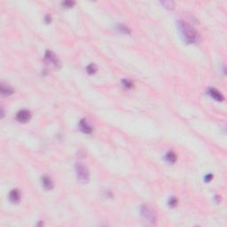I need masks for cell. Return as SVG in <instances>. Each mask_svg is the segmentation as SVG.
<instances>
[{"label":"cell","mask_w":227,"mask_h":227,"mask_svg":"<svg viewBox=\"0 0 227 227\" xmlns=\"http://www.w3.org/2000/svg\"><path fill=\"white\" fill-rule=\"evenodd\" d=\"M178 29L186 44H195L199 41L198 32L186 21L178 20Z\"/></svg>","instance_id":"6da1fadb"},{"label":"cell","mask_w":227,"mask_h":227,"mask_svg":"<svg viewBox=\"0 0 227 227\" xmlns=\"http://www.w3.org/2000/svg\"><path fill=\"white\" fill-rule=\"evenodd\" d=\"M140 215L148 225H155L157 223V215L153 208L147 204H143L140 207Z\"/></svg>","instance_id":"7a4b0ae2"},{"label":"cell","mask_w":227,"mask_h":227,"mask_svg":"<svg viewBox=\"0 0 227 227\" xmlns=\"http://www.w3.org/2000/svg\"><path fill=\"white\" fill-rule=\"evenodd\" d=\"M75 174L78 181L83 184H86L90 180V171L86 166H84L83 163H77L75 166Z\"/></svg>","instance_id":"3957f363"},{"label":"cell","mask_w":227,"mask_h":227,"mask_svg":"<svg viewBox=\"0 0 227 227\" xmlns=\"http://www.w3.org/2000/svg\"><path fill=\"white\" fill-rule=\"evenodd\" d=\"M45 59L48 64L53 65L55 68L60 67V62H59V59L52 51H46L45 54Z\"/></svg>","instance_id":"277c9868"},{"label":"cell","mask_w":227,"mask_h":227,"mask_svg":"<svg viewBox=\"0 0 227 227\" xmlns=\"http://www.w3.org/2000/svg\"><path fill=\"white\" fill-rule=\"evenodd\" d=\"M31 119V114L29 110L22 109L16 114V120L20 123H27Z\"/></svg>","instance_id":"5b68a950"},{"label":"cell","mask_w":227,"mask_h":227,"mask_svg":"<svg viewBox=\"0 0 227 227\" xmlns=\"http://www.w3.org/2000/svg\"><path fill=\"white\" fill-rule=\"evenodd\" d=\"M79 127H80V130H81L84 133L91 134L92 132V128H91V126L87 123V121H86L85 119H82V120L80 121Z\"/></svg>","instance_id":"8992f818"},{"label":"cell","mask_w":227,"mask_h":227,"mask_svg":"<svg viewBox=\"0 0 227 227\" xmlns=\"http://www.w3.org/2000/svg\"><path fill=\"white\" fill-rule=\"evenodd\" d=\"M208 93L211 98H213L217 101H223L224 100V97H223L222 94L220 93L217 89H215V88H209L208 91Z\"/></svg>","instance_id":"52a82bcc"},{"label":"cell","mask_w":227,"mask_h":227,"mask_svg":"<svg viewBox=\"0 0 227 227\" xmlns=\"http://www.w3.org/2000/svg\"><path fill=\"white\" fill-rule=\"evenodd\" d=\"M42 184H43V186L45 188V190H51L53 187V182L52 180V178L48 177V176H43L42 177Z\"/></svg>","instance_id":"ba28073f"},{"label":"cell","mask_w":227,"mask_h":227,"mask_svg":"<svg viewBox=\"0 0 227 227\" xmlns=\"http://www.w3.org/2000/svg\"><path fill=\"white\" fill-rule=\"evenodd\" d=\"M9 199L13 203H18L20 201V193L18 189H14L10 192Z\"/></svg>","instance_id":"9c48e42d"},{"label":"cell","mask_w":227,"mask_h":227,"mask_svg":"<svg viewBox=\"0 0 227 227\" xmlns=\"http://www.w3.org/2000/svg\"><path fill=\"white\" fill-rule=\"evenodd\" d=\"M0 91H1V94L4 96H9L11 94L14 93V89L7 84H1Z\"/></svg>","instance_id":"30bf717a"},{"label":"cell","mask_w":227,"mask_h":227,"mask_svg":"<svg viewBox=\"0 0 227 227\" xmlns=\"http://www.w3.org/2000/svg\"><path fill=\"white\" fill-rule=\"evenodd\" d=\"M165 158H166V161L169 163H174L176 161H177V155H176V153H174V152H169L167 153L166 154V156H165Z\"/></svg>","instance_id":"8fae6325"},{"label":"cell","mask_w":227,"mask_h":227,"mask_svg":"<svg viewBox=\"0 0 227 227\" xmlns=\"http://www.w3.org/2000/svg\"><path fill=\"white\" fill-rule=\"evenodd\" d=\"M117 30L121 32V33H124V34H130V28H128L127 26H125L124 24H119L117 26Z\"/></svg>","instance_id":"7c38bea8"},{"label":"cell","mask_w":227,"mask_h":227,"mask_svg":"<svg viewBox=\"0 0 227 227\" xmlns=\"http://www.w3.org/2000/svg\"><path fill=\"white\" fill-rule=\"evenodd\" d=\"M86 70H87V72H88V74L90 75H92V74H95L96 73V71H97V66L93 63H91V64H90L87 68H86Z\"/></svg>","instance_id":"4fadbf2b"},{"label":"cell","mask_w":227,"mask_h":227,"mask_svg":"<svg viewBox=\"0 0 227 227\" xmlns=\"http://www.w3.org/2000/svg\"><path fill=\"white\" fill-rule=\"evenodd\" d=\"M162 4L164 7H166L168 9H173L174 6H175V4L172 1H163V2H162Z\"/></svg>","instance_id":"5bb4252c"},{"label":"cell","mask_w":227,"mask_h":227,"mask_svg":"<svg viewBox=\"0 0 227 227\" xmlns=\"http://www.w3.org/2000/svg\"><path fill=\"white\" fill-rule=\"evenodd\" d=\"M169 206L171 208H174L177 206V204H178V200H177V198L176 197H170L169 198Z\"/></svg>","instance_id":"9a60e30c"},{"label":"cell","mask_w":227,"mask_h":227,"mask_svg":"<svg viewBox=\"0 0 227 227\" xmlns=\"http://www.w3.org/2000/svg\"><path fill=\"white\" fill-rule=\"evenodd\" d=\"M122 83L124 84V87H126V88H128V89H130V88L133 87V84H132L130 81H129V80H125V79L123 80Z\"/></svg>","instance_id":"2e32d148"},{"label":"cell","mask_w":227,"mask_h":227,"mask_svg":"<svg viewBox=\"0 0 227 227\" xmlns=\"http://www.w3.org/2000/svg\"><path fill=\"white\" fill-rule=\"evenodd\" d=\"M74 5H75V2H73V1H65V2L62 3V5L65 6V7H68V8L72 7Z\"/></svg>","instance_id":"e0dca14e"},{"label":"cell","mask_w":227,"mask_h":227,"mask_svg":"<svg viewBox=\"0 0 227 227\" xmlns=\"http://www.w3.org/2000/svg\"><path fill=\"white\" fill-rule=\"evenodd\" d=\"M212 178H213L212 175H211V174H208L207 177H206V178H205V180H206L207 182H208V181H210V180L212 179Z\"/></svg>","instance_id":"ac0fdd59"},{"label":"cell","mask_w":227,"mask_h":227,"mask_svg":"<svg viewBox=\"0 0 227 227\" xmlns=\"http://www.w3.org/2000/svg\"><path fill=\"white\" fill-rule=\"evenodd\" d=\"M51 16H50L49 14H46L45 15V21L47 22V23H49V22H51Z\"/></svg>","instance_id":"d6986e66"}]
</instances>
